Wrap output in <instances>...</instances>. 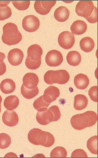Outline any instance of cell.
<instances>
[{"label": "cell", "mask_w": 98, "mask_h": 158, "mask_svg": "<svg viewBox=\"0 0 98 158\" xmlns=\"http://www.w3.org/2000/svg\"><path fill=\"white\" fill-rule=\"evenodd\" d=\"M97 120L96 113L92 111H88L73 116L70 120V123L73 128L81 131L94 126L97 123Z\"/></svg>", "instance_id": "obj_1"}, {"label": "cell", "mask_w": 98, "mask_h": 158, "mask_svg": "<svg viewBox=\"0 0 98 158\" xmlns=\"http://www.w3.org/2000/svg\"><path fill=\"white\" fill-rule=\"evenodd\" d=\"M28 139L33 144L47 148L51 147L55 142V138L53 135L38 128L30 130L28 135Z\"/></svg>", "instance_id": "obj_2"}, {"label": "cell", "mask_w": 98, "mask_h": 158, "mask_svg": "<svg viewBox=\"0 0 98 158\" xmlns=\"http://www.w3.org/2000/svg\"><path fill=\"white\" fill-rule=\"evenodd\" d=\"M3 32L2 40L6 44L16 45L22 40V36L14 23H10L5 24L3 27Z\"/></svg>", "instance_id": "obj_3"}, {"label": "cell", "mask_w": 98, "mask_h": 158, "mask_svg": "<svg viewBox=\"0 0 98 158\" xmlns=\"http://www.w3.org/2000/svg\"><path fill=\"white\" fill-rule=\"evenodd\" d=\"M69 73L65 70H49L45 73L44 76L45 82L49 85L54 83L65 84L69 82Z\"/></svg>", "instance_id": "obj_4"}, {"label": "cell", "mask_w": 98, "mask_h": 158, "mask_svg": "<svg viewBox=\"0 0 98 158\" xmlns=\"http://www.w3.org/2000/svg\"><path fill=\"white\" fill-rule=\"evenodd\" d=\"M94 7L92 1H81L76 4L75 11L79 16L84 17L86 19L93 14Z\"/></svg>", "instance_id": "obj_5"}, {"label": "cell", "mask_w": 98, "mask_h": 158, "mask_svg": "<svg viewBox=\"0 0 98 158\" xmlns=\"http://www.w3.org/2000/svg\"><path fill=\"white\" fill-rule=\"evenodd\" d=\"M36 119L38 123L42 125H47L52 122H54L53 111L47 108H44L38 111Z\"/></svg>", "instance_id": "obj_6"}, {"label": "cell", "mask_w": 98, "mask_h": 158, "mask_svg": "<svg viewBox=\"0 0 98 158\" xmlns=\"http://www.w3.org/2000/svg\"><path fill=\"white\" fill-rule=\"evenodd\" d=\"M23 28L26 31L33 32L37 30L40 25L38 18L33 15H27L22 21Z\"/></svg>", "instance_id": "obj_7"}, {"label": "cell", "mask_w": 98, "mask_h": 158, "mask_svg": "<svg viewBox=\"0 0 98 158\" xmlns=\"http://www.w3.org/2000/svg\"><path fill=\"white\" fill-rule=\"evenodd\" d=\"M58 41L61 48L65 49H70L75 44V36L72 33L65 31L60 34Z\"/></svg>", "instance_id": "obj_8"}, {"label": "cell", "mask_w": 98, "mask_h": 158, "mask_svg": "<svg viewBox=\"0 0 98 158\" xmlns=\"http://www.w3.org/2000/svg\"><path fill=\"white\" fill-rule=\"evenodd\" d=\"M45 62L50 67H57L62 64L63 60V55L61 52L57 50L49 52L45 58Z\"/></svg>", "instance_id": "obj_9"}, {"label": "cell", "mask_w": 98, "mask_h": 158, "mask_svg": "<svg viewBox=\"0 0 98 158\" xmlns=\"http://www.w3.org/2000/svg\"><path fill=\"white\" fill-rule=\"evenodd\" d=\"M56 1H36L34 7L36 11L42 15L48 14L52 8L56 5Z\"/></svg>", "instance_id": "obj_10"}, {"label": "cell", "mask_w": 98, "mask_h": 158, "mask_svg": "<svg viewBox=\"0 0 98 158\" xmlns=\"http://www.w3.org/2000/svg\"><path fill=\"white\" fill-rule=\"evenodd\" d=\"M24 57L23 52L19 48L11 49L9 52L8 60L12 66H18L22 63Z\"/></svg>", "instance_id": "obj_11"}, {"label": "cell", "mask_w": 98, "mask_h": 158, "mask_svg": "<svg viewBox=\"0 0 98 158\" xmlns=\"http://www.w3.org/2000/svg\"><path fill=\"white\" fill-rule=\"evenodd\" d=\"M3 122L7 126L13 127L18 125L19 121V117L16 111L7 110L2 116Z\"/></svg>", "instance_id": "obj_12"}, {"label": "cell", "mask_w": 98, "mask_h": 158, "mask_svg": "<svg viewBox=\"0 0 98 158\" xmlns=\"http://www.w3.org/2000/svg\"><path fill=\"white\" fill-rule=\"evenodd\" d=\"M59 89L53 86H49L45 90L43 97L44 100L49 103L56 101L59 97Z\"/></svg>", "instance_id": "obj_13"}, {"label": "cell", "mask_w": 98, "mask_h": 158, "mask_svg": "<svg viewBox=\"0 0 98 158\" xmlns=\"http://www.w3.org/2000/svg\"><path fill=\"white\" fill-rule=\"evenodd\" d=\"M39 81L38 77L36 74L27 73L23 77V85L27 89H32L37 86Z\"/></svg>", "instance_id": "obj_14"}, {"label": "cell", "mask_w": 98, "mask_h": 158, "mask_svg": "<svg viewBox=\"0 0 98 158\" xmlns=\"http://www.w3.org/2000/svg\"><path fill=\"white\" fill-rule=\"evenodd\" d=\"M42 53V49L40 46L37 44H33L29 46L27 49L26 58L33 61L41 60Z\"/></svg>", "instance_id": "obj_15"}, {"label": "cell", "mask_w": 98, "mask_h": 158, "mask_svg": "<svg viewBox=\"0 0 98 158\" xmlns=\"http://www.w3.org/2000/svg\"><path fill=\"white\" fill-rule=\"evenodd\" d=\"M87 25L84 21L76 20L73 22L70 27V29L73 35H80L86 31Z\"/></svg>", "instance_id": "obj_16"}, {"label": "cell", "mask_w": 98, "mask_h": 158, "mask_svg": "<svg viewBox=\"0 0 98 158\" xmlns=\"http://www.w3.org/2000/svg\"><path fill=\"white\" fill-rule=\"evenodd\" d=\"M90 81L86 75L79 74L75 77L74 85L76 87L80 89H84L89 84Z\"/></svg>", "instance_id": "obj_17"}, {"label": "cell", "mask_w": 98, "mask_h": 158, "mask_svg": "<svg viewBox=\"0 0 98 158\" xmlns=\"http://www.w3.org/2000/svg\"><path fill=\"white\" fill-rule=\"evenodd\" d=\"M70 11L67 8L62 6L57 8L55 11L54 17L56 19L60 22H64L68 19Z\"/></svg>", "instance_id": "obj_18"}, {"label": "cell", "mask_w": 98, "mask_h": 158, "mask_svg": "<svg viewBox=\"0 0 98 158\" xmlns=\"http://www.w3.org/2000/svg\"><path fill=\"white\" fill-rule=\"evenodd\" d=\"M16 88V84L13 80L6 79L2 81L0 85L2 92L5 94H9L13 92Z\"/></svg>", "instance_id": "obj_19"}, {"label": "cell", "mask_w": 98, "mask_h": 158, "mask_svg": "<svg viewBox=\"0 0 98 158\" xmlns=\"http://www.w3.org/2000/svg\"><path fill=\"white\" fill-rule=\"evenodd\" d=\"M88 103V99L85 96L78 94L75 96L74 108L75 110H81L87 107Z\"/></svg>", "instance_id": "obj_20"}, {"label": "cell", "mask_w": 98, "mask_h": 158, "mask_svg": "<svg viewBox=\"0 0 98 158\" xmlns=\"http://www.w3.org/2000/svg\"><path fill=\"white\" fill-rule=\"evenodd\" d=\"M19 100L16 95L8 96L5 99L4 105V107L9 110L16 109L19 106Z\"/></svg>", "instance_id": "obj_21"}, {"label": "cell", "mask_w": 98, "mask_h": 158, "mask_svg": "<svg viewBox=\"0 0 98 158\" xmlns=\"http://www.w3.org/2000/svg\"><path fill=\"white\" fill-rule=\"evenodd\" d=\"M66 59L67 63L73 66H78L81 61V56L79 52L76 51L69 52L67 54Z\"/></svg>", "instance_id": "obj_22"}, {"label": "cell", "mask_w": 98, "mask_h": 158, "mask_svg": "<svg viewBox=\"0 0 98 158\" xmlns=\"http://www.w3.org/2000/svg\"><path fill=\"white\" fill-rule=\"evenodd\" d=\"M0 2V21H3L11 16L12 11L7 5L10 2Z\"/></svg>", "instance_id": "obj_23"}, {"label": "cell", "mask_w": 98, "mask_h": 158, "mask_svg": "<svg viewBox=\"0 0 98 158\" xmlns=\"http://www.w3.org/2000/svg\"><path fill=\"white\" fill-rule=\"evenodd\" d=\"M80 46L82 50L85 52H88L93 50L95 46L93 40L89 37L82 38L80 42Z\"/></svg>", "instance_id": "obj_24"}, {"label": "cell", "mask_w": 98, "mask_h": 158, "mask_svg": "<svg viewBox=\"0 0 98 158\" xmlns=\"http://www.w3.org/2000/svg\"><path fill=\"white\" fill-rule=\"evenodd\" d=\"M21 94L23 97L27 99H31L35 98L39 92L38 87L32 89H27L23 85L21 89Z\"/></svg>", "instance_id": "obj_25"}, {"label": "cell", "mask_w": 98, "mask_h": 158, "mask_svg": "<svg viewBox=\"0 0 98 158\" xmlns=\"http://www.w3.org/2000/svg\"><path fill=\"white\" fill-rule=\"evenodd\" d=\"M97 136L95 135L91 137L88 140L87 147L90 152L93 154H97Z\"/></svg>", "instance_id": "obj_26"}, {"label": "cell", "mask_w": 98, "mask_h": 158, "mask_svg": "<svg viewBox=\"0 0 98 158\" xmlns=\"http://www.w3.org/2000/svg\"><path fill=\"white\" fill-rule=\"evenodd\" d=\"M11 142L10 136L5 133L0 134V148L6 149L10 146Z\"/></svg>", "instance_id": "obj_27"}, {"label": "cell", "mask_w": 98, "mask_h": 158, "mask_svg": "<svg viewBox=\"0 0 98 158\" xmlns=\"http://www.w3.org/2000/svg\"><path fill=\"white\" fill-rule=\"evenodd\" d=\"M67 152L65 148L61 147L55 148L50 153L51 157H66Z\"/></svg>", "instance_id": "obj_28"}, {"label": "cell", "mask_w": 98, "mask_h": 158, "mask_svg": "<svg viewBox=\"0 0 98 158\" xmlns=\"http://www.w3.org/2000/svg\"><path fill=\"white\" fill-rule=\"evenodd\" d=\"M50 104L44 100L42 95L34 101L33 103V106L36 110L38 111L42 108H48Z\"/></svg>", "instance_id": "obj_29"}, {"label": "cell", "mask_w": 98, "mask_h": 158, "mask_svg": "<svg viewBox=\"0 0 98 158\" xmlns=\"http://www.w3.org/2000/svg\"><path fill=\"white\" fill-rule=\"evenodd\" d=\"M14 7L18 10L21 11L25 10L28 9L30 5L29 1H12Z\"/></svg>", "instance_id": "obj_30"}, {"label": "cell", "mask_w": 98, "mask_h": 158, "mask_svg": "<svg viewBox=\"0 0 98 158\" xmlns=\"http://www.w3.org/2000/svg\"><path fill=\"white\" fill-rule=\"evenodd\" d=\"M41 63V60L33 61L26 58L25 64L27 69L30 70H36L40 67Z\"/></svg>", "instance_id": "obj_31"}, {"label": "cell", "mask_w": 98, "mask_h": 158, "mask_svg": "<svg viewBox=\"0 0 98 158\" xmlns=\"http://www.w3.org/2000/svg\"><path fill=\"white\" fill-rule=\"evenodd\" d=\"M97 86H94L92 87L89 90L88 94L91 100L95 102H97Z\"/></svg>", "instance_id": "obj_32"}, {"label": "cell", "mask_w": 98, "mask_h": 158, "mask_svg": "<svg viewBox=\"0 0 98 158\" xmlns=\"http://www.w3.org/2000/svg\"><path fill=\"white\" fill-rule=\"evenodd\" d=\"M53 111L54 116V122L59 120L61 117V113L59 107L56 105H53L49 108Z\"/></svg>", "instance_id": "obj_33"}, {"label": "cell", "mask_w": 98, "mask_h": 158, "mask_svg": "<svg viewBox=\"0 0 98 158\" xmlns=\"http://www.w3.org/2000/svg\"><path fill=\"white\" fill-rule=\"evenodd\" d=\"M71 157H88L86 153L82 149H78L73 151Z\"/></svg>", "instance_id": "obj_34"}, {"label": "cell", "mask_w": 98, "mask_h": 158, "mask_svg": "<svg viewBox=\"0 0 98 158\" xmlns=\"http://www.w3.org/2000/svg\"><path fill=\"white\" fill-rule=\"evenodd\" d=\"M86 20L91 23H94L97 22V8L94 7V12L91 16L86 19Z\"/></svg>", "instance_id": "obj_35"}, {"label": "cell", "mask_w": 98, "mask_h": 158, "mask_svg": "<svg viewBox=\"0 0 98 158\" xmlns=\"http://www.w3.org/2000/svg\"><path fill=\"white\" fill-rule=\"evenodd\" d=\"M6 71V66L4 61L0 63V76L3 75Z\"/></svg>", "instance_id": "obj_36"}, {"label": "cell", "mask_w": 98, "mask_h": 158, "mask_svg": "<svg viewBox=\"0 0 98 158\" xmlns=\"http://www.w3.org/2000/svg\"><path fill=\"white\" fill-rule=\"evenodd\" d=\"M6 57L4 53L2 52H0V63L3 61Z\"/></svg>", "instance_id": "obj_37"}, {"label": "cell", "mask_w": 98, "mask_h": 158, "mask_svg": "<svg viewBox=\"0 0 98 158\" xmlns=\"http://www.w3.org/2000/svg\"><path fill=\"white\" fill-rule=\"evenodd\" d=\"M2 101V98L1 95H0V113L1 111V103Z\"/></svg>", "instance_id": "obj_38"}]
</instances>
